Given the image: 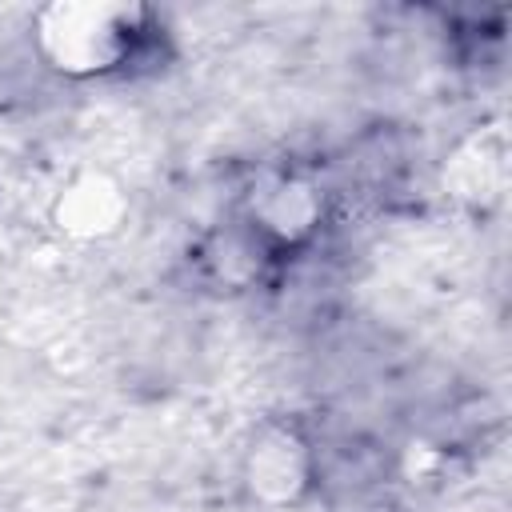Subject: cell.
I'll list each match as a JSON object with an SVG mask.
<instances>
[{
  "label": "cell",
  "mask_w": 512,
  "mask_h": 512,
  "mask_svg": "<svg viewBox=\"0 0 512 512\" xmlns=\"http://www.w3.org/2000/svg\"><path fill=\"white\" fill-rule=\"evenodd\" d=\"M308 484V448L280 428H268L248 452V488L264 500H296Z\"/></svg>",
  "instance_id": "6da1fadb"
},
{
  "label": "cell",
  "mask_w": 512,
  "mask_h": 512,
  "mask_svg": "<svg viewBox=\"0 0 512 512\" xmlns=\"http://www.w3.org/2000/svg\"><path fill=\"white\" fill-rule=\"evenodd\" d=\"M120 208H124L120 188H112V184L100 180V176H84L80 184H72V188L64 192V200H60V220H64V228L76 232V236H100V232L116 228Z\"/></svg>",
  "instance_id": "7a4b0ae2"
}]
</instances>
